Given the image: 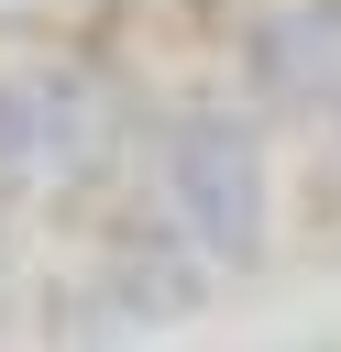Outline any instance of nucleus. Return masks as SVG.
<instances>
[{
	"label": "nucleus",
	"instance_id": "f257e3e1",
	"mask_svg": "<svg viewBox=\"0 0 341 352\" xmlns=\"http://www.w3.org/2000/svg\"><path fill=\"white\" fill-rule=\"evenodd\" d=\"M154 209L198 242L209 275H253L275 253V121L242 88H187L143 121V165Z\"/></svg>",
	"mask_w": 341,
	"mask_h": 352
},
{
	"label": "nucleus",
	"instance_id": "f03ea898",
	"mask_svg": "<svg viewBox=\"0 0 341 352\" xmlns=\"http://www.w3.org/2000/svg\"><path fill=\"white\" fill-rule=\"evenodd\" d=\"M143 121L110 66L88 55H22L0 66V198H77V187H132Z\"/></svg>",
	"mask_w": 341,
	"mask_h": 352
},
{
	"label": "nucleus",
	"instance_id": "7ed1b4c3",
	"mask_svg": "<svg viewBox=\"0 0 341 352\" xmlns=\"http://www.w3.org/2000/svg\"><path fill=\"white\" fill-rule=\"evenodd\" d=\"M242 99L264 121L341 110V0H253L242 11Z\"/></svg>",
	"mask_w": 341,
	"mask_h": 352
},
{
	"label": "nucleus",
	"instance_id": "20e7f679",
	"mask_svg": "<svg viewBox=\"0 0 341 352\" xmlns=\"http://www.w3.org/2000/svg\"><path fill=\"white\" fill-rule=\"evenodd\" d=\"M319 209H330V220H341V110H330V121H319Z\"/></svg>",
	"mask_w": 341,
	"mask_h": 352
}]
</instances>
